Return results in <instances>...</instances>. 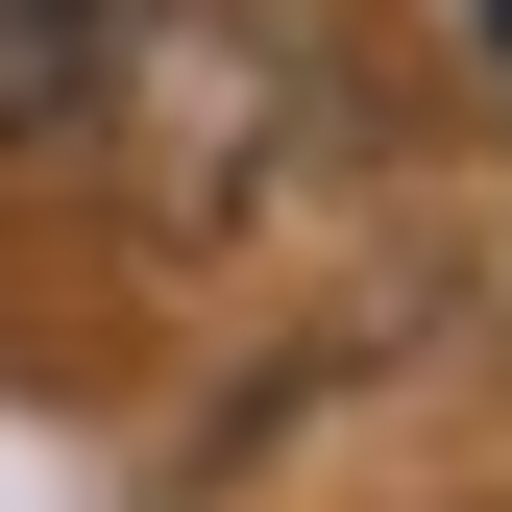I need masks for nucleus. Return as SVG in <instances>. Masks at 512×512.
I'll return each mask as SVG.
<instances>
[{
  "instance_id": "f257e3e1",
  "label": "nucleus",
  "mask_w": 512,
  "mask_h": 512,
  "mask_svg": "<svg viewBox=\"0 0 512 512\" xmlns=\"http://www.w3.org/2000/svg\"><path fill=\"white\" fill-rule=\"evenodd\" d=\"M98 49H122V0H0V147H49V122H74Z\"/></svg>"
},
{
  "instance_id": "f03ea898",
  "label": "nucleus",
  "mask_w": 512,
  "mask_h": 512,
  "mask_svg": "<svg viewBox=\"0 0 512 512\" xmlns=\"http://www.w3.org/2000/svg\"><path fill=\"white\" fill-rule=\"evenodd\" d=\"M464 25H488V49H512V0H464Z\"/></svg>"
}]
</instances>
